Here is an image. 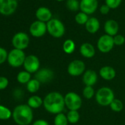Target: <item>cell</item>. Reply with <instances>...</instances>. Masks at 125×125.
<instances>
[{"instance_id": "cell-32", "label": "cell", "mask_w": 125, "mask_h": 125, "mask_svg": "<svg viewBox=\"0 0 125 125\" xmlns=\"http://www.w3.org/2000/svg\"><path fill=\"white\" fill-rule=\"evenodd\" d=\"M121 1L122 0H105V5L110 9H115L121 5Z\"/></svg>"}, {"instance_id": "cell-2", "label": "cell", "mask_w": 125, "mask_h": 125, "mask_svg": "<svg viewBox=\"0 0 125 125\" xmlns=\"http://www.w3.org/2000/svg\"><path fill=\"white\" fill-rule=\"evenodd\" d=\"M32 109L25 104L17 105L13 110L12 118L18 125H29L33 120Z\"/></svg>"}, {"instance_id": "cell-8", "label": "cell", "mask_w": 125, "mask_h": 125, "mask_svg": "<svg viewBox=\"0 0 125 125\" xmlns=\"http://www.w3.org/2000/svg\"><path fill=\"white\" fill-rule=\"evenodd\" d=\"M67 72L72 77H78L84 74L85 72V64L83 60H74L68 66Z\"/></svg>"}, {"instance_id": "cell-6", "label": "cell", "mask_w": 125, "mask_h": 125, "mask_svg": "<svg viewBox=\"0 0 125 125\" xmlns=\"http://www.w3.org/2000/svg\"><path fill=\"white\" fill-rule=\"evenodd\" d=\"M65 105L69 110H78L83 105L81 96L75 92H69L64 96Z\"/></svg>"}, {"instance_id": "cell-10", "label": "cell", "mask_w": 125, "mask_h": 125, "mask_svg": "<svg viewBox=\"0 0 125 125\" xmlns=\"http://www.w3.org/2000/svg\"><path fill=\"white\" fill-rule=\"evenodd\" d=\"M40 60L38 57L34 54H30L26 57L24 62V70L30 74L36 73L40 69Z\"/></svg>"}, {"instance_id": "cell-1", "label": "cell", "mask_w": 125, "mask_h": 125, "mask_svg": "<svg viewBox=\"0 0 125 125\" xmlns=\"http://www.w3.org/2000/svg\"><path fill=\"white\" fill-rule=\"evenodd\" d=\"M43 106L44 109L51 114L57 115L62 113L66 107L64 96L57 91L50 92L44 97Z\"/></svg>"}, {"instance_id": "cell-34", "label": "cell", "mask_w": 125, "mask_h": 125, "mask_svg": "<svg viewBox=\"0 0 125 125\" xmlns=\"http://www.w3.org/2000/svg\"><path fill=\"white\" fill-rule=\"evenodd\" d=\"M114 44L116 46H121L125 42V38L122 35H116L113 37Z\"/></svg>"}, {"instance_id": "cell-23", "label": "cell", "mask_w": 125, "mask_h": 125, "mask_svg": "<svg viewBox=\"0 0 125 125\" xmlns=\"http://www.w3.org/2000/svg\"><path fill=\"white\" fill-rule=\"evenodd\" d=\"M75 48H76L75 43L72 39L66 40L63 44H62V50H63V52L66 54H72L74 52Z\"/></svg>"}, {"instance_id": "cell-20", "label": "cell", "mask_w": 125, "mask_h": 125, "mask_svg": "<svg viewBox=\"0 0 125 125\" xmlns=\"http://www.w3.org/2000/svg\"><path fill=\"white\" fill-rule=\"evenodd\" d=\"M99 27H100V23L99 20L95 17L89 18L88 21L85 24V29L91 34H94L97 32L98 30H99Z\"/></svg>"}, {"instance_id": "cell-27", "label": "cell", "mask_w": 125, "mask_h": 125, "mask_svg": "<svg viewBox=\"0 0 125 125\" xmlns=\"http://www.w3.org/2000/svg\"><path fill=\"white\" fill-rule=\"evenodd\" d=\"M69 123L74 124L77 123L80 121V115L78 112V110H69V112L66 114Z\"/></svg>"}, {"instance_id": "cell-19", "label": "cell", "mask_w": 125, "mask_h": 125, "mask_svg": "<svg viewBox=\"0 0 125 125\" xmlns=\"http://www.w3.org/2000/svg\"><path fill=\"white\" fill-rule=\"evenodd\" d=\"M99 75L103 80L110 81V80H113L115 77L116 72H115V70L113 67L110 66H104L100 69Z\"/></svg>"}, {"instance_id": "cell-4", "label": "cell", "mask_w": 125, "mask_h": 125, "mask_svg": "<svg viewBox=\"0 0 125 125\" xmlns=\"http://www.w3.org/2000/svg\"><path fill=\"white\" fill-rule=\"evenodd\" d=\"M46 27L47 32L53 38H60L65 34V26L57 19H52L46 23Z\"/></svg>"}, {"instance_id": "cell-36", "label": "cell", "mask_w": 125, "mask_h": 125, "mask_svg": "<svg viewBox=\"0 0 125 125\" xmlns=\"http://www.w3.org/2000/svg\"><path fill=\"white\" fill-rule=\"evenodd\" d=\"M32 125H49V122L44 119H38L35 121Z\"/></svg>"}, {"instance_id": "cell-15", "label": "cell", "mask_w": 125, "mask_h": 125, "mask_svg": "<svg viewBox=\"0 0 125 125\" xmlns=\"http://www.w3.org/2000/svg\"><path fill=\"white\" fill-rule=\"evenodd\" d=\"M98 80L96 72L92 69L86 70L83 74V82L85 86H94Z\"/></svg>"}, {"instance_id": "cell-7", "label": "cell", "mask_w": 125, "mask_h": 125, "mask_svg": "<svg viewBox=\"0 0 125 125\" xmlns=\"http://www.w3.org/2000/svg\"><path fill=\"white\" fill-rule=\"evenodd\" d=\"M12 44L14 49L24 50L30 44V38L28 35L24 32H17L12 38Z\"/></svg>"}, {"instance_id": "cell-30", "label": "cell", "mask_w": 125, "mask_h": 125, "mask_svg": "<svg viewBox=\"0 0 125 125\" xmlns=\"http://www.w3.org/2000/svg\"><path fill=\"white\" fill-rule=\"evenodd\" d=\"M89 18L88 16L83 12L78 13L76 16H75V21L80 25H83L87 23V21H88Z\"/></svg>"}, {"instance_id": "cell-29", "label": "cell", "mask_w": 125, "mask_h": 125, "mask_svg": "<svg viewBox=\"0 0 125 125\" xmlns=\"http://www.w3.org/2000/svg\"><path fill=\"white\" fill-rule=\"evenodd\" d=\"M95 91L93 86H85L83 90V97L86 99H91L95 96Z\"/></svg>"}, {"instance_id": "cell-39", "label": "cell", "mask_w": 125, "mask_h": 125, "mask_svg": "<svg viewBox=\"0 0 125 125\" xmlns=\"http://www.w3.org/2000/svg\"><path fill=\"white\" fill-rule=\"evenodd\" d=\"M0 101H1V98H0Z\"/></svg>"}, {"instance_id": "cell-28", "label": "cell", "mask_w": 125, "mask_h": 125, "mask_svg": "<svg viewBox=\"0 0 125 125\" xmlns=\"http://www.w3.org/2000/svg\"><path fill=\"white\" fill-rule=\"evenodd\" d=\"M110 109L114 111V112H121L123 108H124V104L123 102L118 99H114L113 101L111 102V104H110Z\"/></svg>"}, {"instance_id": "cell-33", "label": "cell", "mask_w": 125, "mask_h": 125, "mask_svg": "<svg viewBox=\"0 0 125 125\" xmlns=\"http://www.w3.org/2000/svg\"><path fill=\"white\" fill-rule=\"evenodd\" d=\"M8 52L7 50L0 46V65L4 63L8 60Z\"/></svg>"}, {"instance_id": "cell-18", "label": "cell", "mask_w": 125, "mask_h": 125, "mask_svg": "<svg viewBox=\"0 0 125 125\" xmlns=\"http://www.w3.org/2000/svg\"><path fill=\"white\" fill-rule=\"evenodd\" d=\"M80 52L81 55L85 58H92L96 54V50L91 43H84L80 47Z\"/></svg>"}, {"instance_id": "cell-26", "label": "cell", "mask_w": 125, "mask_h": 125, "mask_svg": "<svg viewBox=\"0 0 125 125\" xmlns=\"http://www.w3.org/2000/svg\"><path fill=\"white\" fill-rule=\"evenodd\" d=\"M69 121L65 113H60L55 115L54 118V125H68Z\"/></svg>"}, {"instance_id": "cell-38", "label": "cell", "mask_w": 125, "mask_h": 125, "mask_svg": "<svg viewBox=\"0 0 125 125\" xmlns=\"http://www.w3.org/2000/svg\"><path fill=\"white\" fill-rule=\"evenodd\" d=\"M56 1H57V2H62V1H63V0H56Z\"/></svg>"}, {"instance_id": "cell-37", "label": "cell", "mask_w": 125, "mask_h": 125, "mask_svg": "<svg viewBox=\"0 0 125 125\" xmlns=\"http://www.w3.org/2000/svg\"><path fill=\"white\" fill-rule=\"evenodd\" d=\"M110 8L107 5H102L101 6V8H100V13H102V14H103V15H106V14H107L108 13H109V11H110Z\"/></svg>"}, {"instance_id": "cell-31", "label": "cell", "mask_w": 125, "mask_h": 125, "mask_svg": "<svg viewBox=\"0 0 125 125\" xmlns=\"http://www.w3.org/2000/svg\"><path fill=\"white\" fill-rule=\"evenodd\" d=\"M66 8L71 11H77L80 8V2L78 0H67L66 1Z\"/></svg>"}, {"instance_id": "cell-11", "label": "cell", "mask_w": 125, "mask_h": 125, "mask_svg": "<svg viewBox=\"0 0 125 125\" xmlns=\"http://www.w3.org/2000/svg\"><path fill=\"white\" fill-rule=\"evenodd\" d=\"M17 6V0H0V13L10 16L16 11Z\"/></svg>"}, {"instance_id": "cell-25", "label": "cell", "mask_w": 125, "mask_h": 125, "mask_svg": "<svg viewBox=\"0 0 125 125\" xmlns=\"http://www.w3.org/2000/svg\"><path fill=\"white\" fill-rule=\"evenodd\" d=\"M13 111H11L8 107L0 104V120L6 121L12 117Z\"/></svg>"}, {"instance_id": "cell-12", "label": "cell", "mask_w": 125, "mask_h": 125, "mask_svg": "<svg viewBox=\"0 0 125 125\" xmlns=\"http://www.w3.org/2000/svg\"><path fill=\"white\" fill-rule=\"evenodd\" d=\"M47 31L46 24L41 21H35L30 27V34L35 38H41L43 36Z\"/></svg>"}, {"instance_id": "cell-14", "label": "cell", "mask_w": 125, "mask_h": 125, "mask_svg": "<svg viewBox=\"0 0 125 125\" xmlns=\"http://www.w3.org/2000/svg\"><path fill=\"white\" fill-rule=\"evenodd\" d=\"M98 8L97 0H81L80 2V9L87 15L93 14Z\"/></svg>"}, {"instance_id": "cell-3", "label": "cell", "mask_w": 125, "mask_h": 125, "mask_svg": "<svg viewBox=\"0 0 125 125\" xmlns=\"http://www.w3.org/2000/svg\"><path fill=\"white\" fill-rule=\"evenodd\" d=\"M95 99L99 105L102 107L110 106L115 99L114 92L109 87H102L96 92Z\"/></svg>"}, {"instance_id": "cell-21", "label": "cell", "mask_w": 125, "mask_h": 125, "mask_svg": "<svg viewBox=\"0 0 125 125\" xmlns=\"http://www.w3.org/2000/svg\"><path fill=\"white\" fill-rule=\"evenodd\" d=\"M43 104V99L38 96V95H32L31 96L28 100H27V104L32 109H38L41 107Z\"/></svg>"}, {"instance_id": "cell-13", "label": "cell", "mask_w": 125, "mask_h": 125, "mask_svg": "<svg viewBox=\"0 0 125 125\" xmlns=\"http://www.w3.org/2000/svg\"><path fill=\"white\" fill-rule=\"evenodd\" d=\"M54 76V72L52 69L47 68L41 69L35 74V78L38 80L41 83L43 84L51 82L53 80Z\"/></svg>"}, {"instance_id": "cell-35", "label": "cell", "mask_w": 125, "mask_h": 125, "mask_svg": "<svg viewBox=\"0 0 125 125\" xmlns=\"http://www.w3.org/2000/svg\"><path fill=\"white\" fill-rule=\"evenodd\" d=\"M9 85V80L6 77H0V91L5 90L8 88Z\"/></svg>"}, {"instance_id": "cell-5", "label": "cell", "mask_w": 125, "mask_h": 125, "mask_svg": "<svg viewBox=\"0 0 125 125\" xmlns=\"http://www.w3.org/2000/svg\"><path fill=\"white\" fill-rule=\"evenodd\" d=\"M26 57L27 56L24 50H20L18 49H13L10 52H8L7 61L11 67L19 68L24 65Z\"/></svg>"}, {"instance_id": "cell-24", "label": "cell", "mask_w": 125, "mask_h": 125, "mask_svg": "<svg viewBox=\"0 0 125 125\" xmlns=\"http://www.w3.org/2000/svg\"><path fill=\"white\" fill-rule=\"evenodd\" d=\"M16 80L19 83L27 85L31 80V74L25 70L21 71L17 74Z\"/></svg>"}, {"instance_id": "cell-22", "label": "cell", "mask_w": 125, "mask_h": 125, "mask_svg": "<svg viewBox=\"0 0 125 125\" xmlns=\"http://www.w3.org/2000/svg\"><path fill=\"white\" fill-rule=\"evenodd\" d=\"M41 83L35 78L31 79V80L27 84V89L31 94H35L38 92L41 87Z\"/></svg>"}, {"instance_id": "cell-40", "label": "cell", "mask_w": 125, "mask_h": 125, "mask_svg": "<svg viewBox=\"0 0 125 125\" xmlns=\"http://www.w3.org/2000/svg\"><path fill=\"white\" fill-rule=\"evenodd\" d=\"M17 1H18V0H17Z\"/></svg>"}, {"instance_id": "cell-16", "label": "cell", "mask_w": 125, "mask_h": 125, "mask_svg": "<svg viewBox=\"0 0 125 125\" xmlns=\"http://www.w3.org/2000/svg\"><path fill=\"white\" fill-rule=\"evenodd\" d=\"M104 30L106 35L114 37L115 35H118L119 26L117 21H115V20L109 19L104 23Z\"/></svg>"}, {"instance_id": "cell-9", "label": "cell", "mask_w": 125, "mask_h": 125, "mask_svg": "<svg viewBox=\"0 0 125 125\" xmlns=\"http://www.w3.org/2000/svg\"><path fill=\"white\" fill-rule=\"evenodd\" d=\"M113 37L108 35H102L97 41V48L99 52L102 53L110 52L114 47Z\"/></svg>"}, {"instance_id": "cell-17", "label": "cell", "mask_w": 125, "mask_h": 125, "mask_svg": "<svg viewBox=\"0 0 125 125\" xmlns=\"http://www.w3.org/2000/svg\"><path fill=\"white\" fill-rule=\"evenodd\" d=\"M35 16L38 21L43 22H48L52 19V14L49 8L45 7H41L36 10Z\"/></svg>"}]
</instances>
